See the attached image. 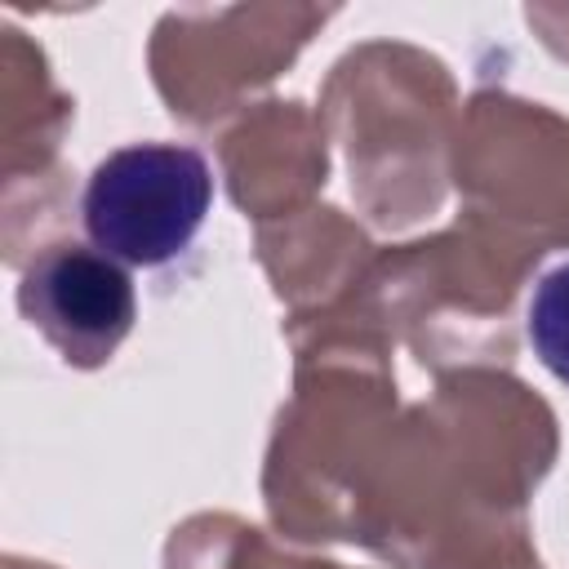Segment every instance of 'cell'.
I'll return each mask as SVG.
<instances>
[{"instance_id": "cell-2", "label": "cell", "mask_w": 569, "mask_h": 569, "mask_svg": "<svg viewBox=\"0 0 569 569\" xmlns=\"http://www.w3.org/2000/svg\"><path fill=\"white\" fill-rule=\"evenodd\" d=\"M27 325L80 369L107 365L138 320L129 267L93 244H49L18 280Z\"/></svg>"}, {"instance_id": "cell-3", "label": "cell", "mask_w": 569, "mask_h": 569, "mask_svg": "<svg viewBox=\"0 0 569 569\" xmlns=\"http://www.w3.org/2000/svg\"><path fill=\"white\" fill-rule=\"evenodd\" d=\"M529 342L533 356L560 378L569 382V262L551 267L538 276L533 293H529Z\"/></svg>"}, {"instance_id": "cell-1", "label": "cell", "mask_w": 569, "mask_h": 569, "mask_svg": "<svg viewBox=\"0 0 569 569\" xmlns=\"http://www.w3.org/2000/svg\"><path fill=\"white\" fill-rule=\"evenodd\" d=\"M213 209V169L187 142H129L84 182L80 218L120 267H164L191 249Z\"/></svg>"}]
</instances>
